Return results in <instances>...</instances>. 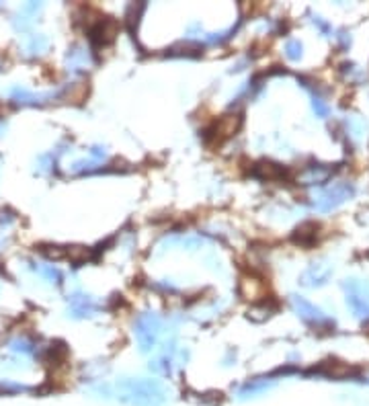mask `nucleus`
I'll use <instances>...</instances> for the list:
<instances>
[{
	"label": "nucleus",
	"mask_w": 369,
	"mask_h": 406,
	"mask_svg": "<svg viewBox=\"0 0 369 406\" xmlns=\"http://www.w3.org/2000/svg\"><path fill=\"white\" fill-rule=\"evenodd\" d=\"M68 66L72 70H85V68L91 66V56L87 49L82 47H74L72 52H68Z\"/></svg>",
	"instance_id": "nucleus-10"
},
{
	"label": "nucleus",
	"mask_w": 369,
	"mask_h": 406,
	"mask_svg": "<svg viewBox=\"0 0 369 406\" xmlns=\"http://www.w3.org/2000/svg\"><path fill=\"white\" fill-rule=\"evenodd\" d=\"M255 173L263 179H279V177H283V168L273 164V162H261V164H257Z\"/></svg>",
	"instance_id": "nucleus-11"
},
{
	"label": "nucleus",
	"mask_w": 369,
	"mask_h": 406,
	"mask_svg": "<svg viewBox=\"0 0 369 406\" xmlns=\"http://www.w3.org/2000/svg\"><path fill=\"white\" fill-rule=\"evenodd\" d=\"M291 306H293V310L299 314V318H304L306 322H310V324H324V322H328L326 316H324L320 310H318L314 304H310V302L304 300V298L291 296Z\"/></svg>",
	"instance_id": "nucleus-6"
},
{
	"label": "nucleus",
	"mask_w": 369,
	"mask_h": 406,
	"mask_svg": "<svg viewBox=\"0 0 369 406\" xmlns=\"http://www.w3.org/2000/svg\"><path fill=\"white\" fill-rule=\"evenodd\" d=\"M117 31H119V25H117L113 19H98L92 27H91V41L96 47H103L113 43Z\"/></svg>",
	"instance_id": "nucleus-5"
},
{
	"label": "nucleus",
	"mask_w": 369,
	"mask_h": 406,
	"mask_svg": "<svg viewBox=\"0 0 369 406\" xmlns=\"http://www.w3.org/2000/svg\"><path fill=\"white\" fill-rule=\"evenodd\" d=\"M162 386L156 380H125L119 384V398L131 404H154L162 400Z\"/></svg>",
	"instance_id": "nucleus-1"
},
{
	"label": "nucleus",
	"mask_w": 369,
	"mask_h": 406,
	"mask_svg": "<svg viewBox=\"0 0 369 406\" xmlns=\"http://www.w3.org/2000/svg\"><path fill=\"white\" fill-rule=\"evenodd\" d=\"M312 105H314V111H316V115L318 117H326L328 115V105L324 103V101L320 99V97H314V101H312Z\"/></svg>",
	"instance_id": "nucleus-13"
},
{
	"label": "nucleus",
	"mask_w": 369,
	"mask_h": 406,
	"mask_svg": "<svg viewBox=\"0 0 369 406\" xmlns=\"http://www.w3.org/2000/svg\"><path fill=\"white\" fill-rule=\"evenodd\" d=\"M347 290V304L355 316L367 318L369 316V283L359 279H349L345 283Z\"/></svg>",
	"instance_id": "nucleus-3"
},
{
	"label": "nucleus",
	"mask_w": 369,
	"mask_h": 406,
	"mask_svg": "<svg viewBox=\"0 0 369 406\" xmlns=\"http://www.w3.org/2000/svg\"><path fill=\"white\" fill-rule=\"evenodd\" d=\"M70 312L76 318H85V316H92L96 312V304L92 298L85 296V294H74L70 298Z\"/></svg>",
	"instance_id": "nucleus-9"
},
{
	"label": "nucleus",
	"mask_w": 369,
	"mask_h": 406,
	"mask_svg": "<svg viewBox=\"0 0 369 406\" xmlns=\"http://www.w3.org/2000/svg\"><path fill=\"white\" fill-rule=\"evenodd\" d=\"M332 275V267L326 263H314L301 273V283L304 285H324Z\"/></svg>",
	"instance_id": "nucleus-7"
},
{
	"label": "nucleus",
	"mask_w": 369,
	"mask_h": 406,
	"mask_svg": "<svg viewBox=\"0 0 369 406\" xmlns=\"http://www.w3.org/2000/svg\"><path fill=\"white\" fill-rule=\"evenodd\" d=\"M285 52H287L289 60H297L301 56V43L299 41H287V45H285Z\"/></svg>",
	"instance_id": "nucleus-12"
},
{
	"label": "nucleus",
	"mask_w": 369,
	"mask_h": 406,
	"mask_svg": "<svg viewBox=\"0 0 369 406\" xmlns=\"http://www.w3.org/2000/svg\"><path fill=\"white\" fill-rule=\"evenodd\" d=\"M160 318L154 314V312H146V314H140L138 320H136V338H138V345L144 353L152 351L158 343V336H160Z\"/></svg>",
	"instance_id": "nucleus-2"
},
{
	"label": "nucleus",
	"mask_w": 369,
	"mask_h": 406,
	"mask_svg": "<svg viewBox=\"0 0 369 406\" xmlns=\"http://www.w3.org/2000/svg\"><path fill=\"white\" fill-rule=\"evenodd\" d=\"M240 115L236 113V115H224V117H220V119L215 121V127L211 129V133H213V138L217 140V142H222V140H226V138H230L232 133H236L238 131V127H240Z\"/></svg>",
	"instance_id": "nucleus-8"
},
{
	"label": "nucleus",
	"mask_w": 369,
	"mask_h": 406,
	"mask_svg": "<svg viewBox=\"0 0 369 406\" xmlns=\"http://www.w3.org/2000/svg\"><path fill=\"white\" fill-rule=\"evenodd\" d=\"M351 195H353V187L347 185V183H339V185H334V187L326 189L320 197L314 201V205H316V209H320V211H330L337 205H341V203L345 199H349Z\"/></svg>",
	"instance_id": "nucleus-4"
}]
</instances>
